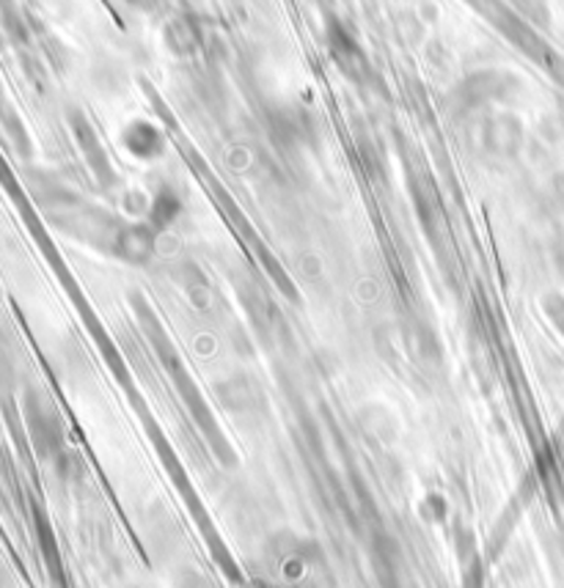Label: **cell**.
Listing matches in <instances>:
<instances>
[{
  "instance_id": "1",
  "label": "cell",
  "mask_w": 564,
  "mask_h": 588,
  "mask_svg": "<svg viewBox=\"0 0 564 588\" xmlns=\"http://www.w3.org/2000/svg\"><path fill=\"white\" fill-rule=\"evenodd\" d=\"M124 144H127V149L133 151V155L144 157L146 160V157H155L157 151H160L162 140L149 124H133V127L124 133Z\"/></svg>"
}]
</instances>
